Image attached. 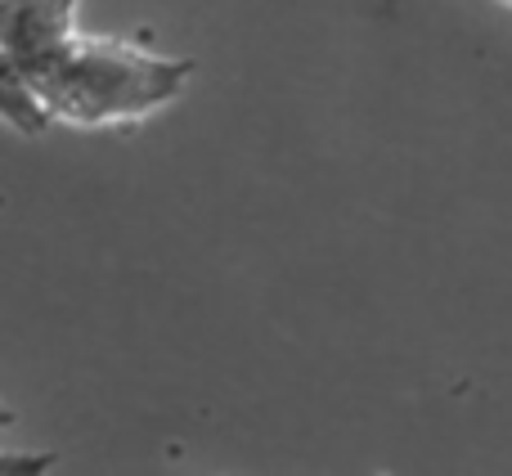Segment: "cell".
<instances>
[{"label":"cell","mask_w":512,"mask_h":476,"mask_svg":"<svg viewBox=\"0 0 512 476\" xmlns=\"http://www.w3.org/2000/svg\"><path fill=\"white\" fill-rule=\"evenodd\" d=\"M198 63L171 59L131 36L77 32L50 63L23 72L54 126L72 131H131L167 113L189 90Z\"/></svg>","instance_id":"cell-1"},{"label":"cell","mask_w":512,"mask_h":476,"mask_svg":"<svg viewBox=\"0 0 512 476\" xmlns=\"http://www.w3.org/2000/svg\"><path fill=\"white\" fill-rule=\"evenodd\" d=\"M81 0H0V63L18 72H36L50 63L77 27Z\"/></svg>","instance_id":"cell-2"},{"label":"cell","mask_w":512,"mask_h":476,"mask_svg":"<svg viewBox=\"0 0 512 476\" xmlns=\"http://www.w3.org/2000/svg\"><path fill=\"white\" fill-rule=\"evenodd\" d=\"M0 117H5L18 135H45L54 126V117L45 113L36 86L18 68H9V63H0Z\"/></svg>","instance_id":"cell-3"},{"label":"cell","mask_w":512,"mask_h":476,"mask_svg":"<svg viewBox=\"0 0 512 476\" xmlns=\"http://www.w3.org/2000/svg\"><path fill=\"white\" fill-rule=\"evenodd\" d=\"M504 5H512V0H504Z\"/></svg>","instance_id":"cell-4"}]
</instances>
